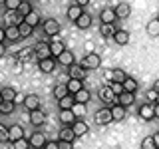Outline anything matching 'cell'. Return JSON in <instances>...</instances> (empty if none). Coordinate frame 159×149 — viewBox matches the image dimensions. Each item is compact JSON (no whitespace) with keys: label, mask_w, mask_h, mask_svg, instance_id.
Here are the masks:
<instances>
[{"label":"cell","mask_w":159,"mask_h":149,"mask_svg":"<svg viewBox=\"0 0 159 149\" xmlns=\"http://www.w3.org/2000/svg\"><path fill=\"white\" fill-rule=\"evenodd\" d=\"M24 22H26L28 26L36 28L38 24H40V14L36 12V10H32V12H30V14H26V16H24Z\"/></svg>","instance_id":"obj_33"},{"label":"cell","mask_w":159,"mask_h":149,"mask_svg":"<svg viewBox=\"0 0 159 149\" xmlns=\"http://www.w3.org/2000/svg\"><path fill=\"white\" fill-rule=\"evenodd\" d=\"M14 111V102H2L0 103V113L2 115H10Z\"/></svg>","instance_id":"obj_41"},{"label":"cell","mask_w":159,"mask_h":149,"mask_svg":"<svg viewBox=\"0 0 159 149\" xmlns=\"http://www.w3.org/2000/svg\"><path fill=\"white\" fill-rule=\"evenodd\" d=\"M2 102H16V89L14 88H2L0 89Z\"/></svg>","instance_id":"obj_29"},{"label":"cell","mask_w":159,"mask_h":149,"mask_svg":"<svg viewBox=\"0 0 159 149\" xmlns=\"http://www.w3.org/2000/svg\"><path fill=\"white\" fill-rule=\"evenodd\" d=\"M58 137H60V141H74V139H76V135H74V131H72L70 125H64L62 129H60Z\"/></svg>","instance_id":"obj_27"},{"label":"cell","mask_w":159,"mask_h":149,"mask_svg":"<svg viewBox=\"0 0 159 149\" xmlns=\"http://www.w3.org/2000/svg\"><path fill=\"white\" fill-rule=\"evenodd\" d=\"M82 14H84V8L78 6V4H72V6L68 8V20H70V22H76Z\"/></svg>","instance_id":"obj_25"},{"label":"cell","mask_w":159,"mask_h":149,"mask_svg":"<svg viewBox=\"0 0 159 149\" xmlns=\"http://www.w3.org/2000/svg\"><path fill=\"white\" fill-rule=\"evenodd\" d=\"M56 60H58L60 64H62V66H66V68H70L72 64H76V62H74L76 58H74V52H72V50H64V52L60 54Z\"/></svg>","instance_id":"obj_18"},{"label":"cell","mask_w":159,"mask_h":149,"mask_svg":"<svg viewBox=\"0 0 159 149\" xmlns=\"http://www.w3.org/2000/svg\"><path fill=\"white\" fill-rule=\"evenodd\" d=\"M113 12H116V18H129V14H131V6H129L127 2H119L116 8H113Z\"/></svg>","instance_id":"obj_16"},{"label":"cell","mask_w":159,"mask_h":149,"mask_svg":"<svg viewBox=\"0 0 159 149\" xmlns=\"http://www.w3.org/2000/svg\"><path fill=\"white\" fill-rule=\"evenodd\" d=\"M82 66L86 68V70H98L99 66H102V56H99V54H96V52L88 54V56L82 60Z\"/></svg>","instance_id":"obj_3"},{"label":"cell","mask_w":159,"mask_h":149,"mask_svg":"<svg viewBox=\"0 0 159 149\" xmlns=\"http://www.w3.org/2000/svg\"><path fill=\"white\" fill-rule=\"evenodd\" d=\"M99 99L106 102V103H113V102H116V96H113V92L109 89V86L99 88Z\"/></svg>","instance_id":"obj_21"},{"label":"cell","mask_w":159,"mask_h":149,"mask_svg":"<svg viewBox=\"0 0 159 149\" xmlns=\"http://www.w3.org/2000/svg\"><path fill=\"white\" fill-rule=\"evenodd\" d=\"M18 32H20V38H28V36H32L34 28H32V26H28V24L22 20V22L18 24Z\"/></svg>","instance_id":"obj_36"},{"label":"cell","mask_w":159,"mask_h":149,"mask_svg":"<svg viewBox=\"0 0 159 149\" xmlns=\"http://www.w3.org/2000/svg\"><path fill=\"white\" fill-rule=\"evenodd\" d=\"M6 40V34H4V28H0V42H4Z\"/></svg>","instance_id":"obj_51"},{"label":"cell","mask_w":159,"mask_h":149,"mask_svg":"<svg viewBox=\"0 0 159 149\" xmlns=\"http://www.w3.org/2000/svg\"><path fill=\"white\" fill-rule=\"evenodd\" d=\"M30 123H32V125H44V123H46V113L40 107L32 109V111H30Z\"/></svg>","instance_id":"obj_14"},{"label":"cell","mask_w":159,"mask_h":149,"mask_svg":"<svg viewBox=\"0 0 159 149\" xmlns=\"http://www.w3.org/2000/svg\"><path fill=\"white\" fill-rule=\"evenodd\" d=\"M64 50H66V46H64L62 40H54V42H50V54H52V58H58Z\"/></svg>","instance_id":"obj_22"},{"label":"cell","mask_w":159,"mask_h":149,"mask_svg":"<svg viewBox=\"0 0 159 149\" xmlns=\"http://www.w3.org/2000/svg\"><path fill=\"white\" fill-rule=\"evenodd\" d=\"M70 109H72V113H74V115H76V117H86V113H88V107H86V103H76V102H74V106L72 107H70Z\"/></svg>","instance_id":"obj_31"},{"label":"cell","mask_w":159,"mask_h":149,"mask_svg":"<svg viewBox=\"0 0 159 149\" xmlns=\"http://www.w3.org/2000/svg\"><path fill=\"white\" fill-rule=\"evenodd\" d=\"M28 141H30V147H34V149H42V147H44V143H46L48 139H46V135H44V133L36 131V133H32V135L28 137Z\"/></svg>","instance_id":"obj_10"},{"label":"cell","mask_w":159,"mask_h":149,"mask_svg":"<svg viewBox=\"0 0 159 149\" xmlns=\"http://www.w3.org/2000/svg\"><path fill=\"white\" fill-rule=\"evenodd\" d=\"M12 147L14 149H30V141L26 137H20V139H16V141L12 143Z\"/></svg>","instance_id":"obj_42"},{"label":"cell","mask_w":159,"mask_h":149,"mask_svg":"<svg viewBox=\"0 0 159 149\" xmlns=\"http://www.w3.org/2000/svg\"><path fill=\"white\" fill-rule=\"evenodd\" d=\"M89 97H92V96H89V92H88L86 88H82L80 92L74 93V102H76V103H88Z\"/></svg>","instance_id":"obj_30"},{"label":"cell","mask_w":159,"mask_h":149,"mask_svg":"<svg viewBox=\"0 0 159 149\" xmlns=\"http://www.w3.org/2000/svg\"><path fill=\"white\" fill-rule=\"evenodd\" d=\"M74 24H76V26H78L80 30H88L89 26H92V16H89L88 12H84V14H82V16H80V18L76 20V22H74Z\"/></svg>","instance_id":"obj_26"},{"label":"cell","mask_w":159,"mask_h":149,"mask_svg":"<svg viewBox=\"0 0 159 149\" xmlns=\"http://www.w3.org/2000/svg\"><path fill=\"white\" fill-rule=\"evenodd\" d=\"M113 42L117 44V46H127L129 40H131V36H129L127 30H116V34H113Z\"/></svg>","instance_id":"obj_13"},{"label":"cell","mask_w":159,"mask_h":149,"mask_svg":"<svg viewBox=\"0 0 159 149\" xmlns=\"http://www.w3.org/2000/svg\"><path fill=\"white\" fill-rule=\"evenodd\" d=\"M89 2H92V0H76V4H78V6H82V8H84V6H88Z\"/></svg>","instance_id":"obj_49"},{"label":"cell","mask_w":159,"mask_h":149,"mask_svg":"<svg viewBox=\"0 0 159 149\" xmlns=\"http://www.w3.org/2000/svg\"><path fill=\"white\" fill-rule=\"evenodd\" d=\"M111 111H109V107H102L96 111V123L98 125H107V123H111Z\"/></svg>","instance_id":"obj_5"},{"label":"cell","mask_w":159,"mask_h":149,"mask_svg":"<svg viewBox=\"0 0 159 149\" xmlns=\"http://www.w3.org/2000/svg\"><path fill=\"white\" fill-rule=\"evenodd\" d=\"M68 76L70 78H76V79H82L86 78V68L82 66V64H72V66L68 68Z\"/></svg>","instance_id":"obj_8"},{"label":"cell","mask_w":159,"mask_h":149,"mask_svg":"<svg viewBox=\"0 0 159 149\" xmlns=\"http://www.w3.org/2000/svg\"><path fill=\"white\" fill-rule=\"evenodd\" d=\"M70 127H72V131H74V135H76V137H82V135H86V133L89 131L88 123L84 121L82 117H76V121H74Z\"/></svg>","instance_id":"obj_4"},{"label":"cell","mask_w":159,"mask_h":149,"mask_svg":"<svg viewBox=\"0 0 159 149\" xmlns=\"http://www.w3.org/2000/svg\"><path fill=\"white\" fill-rule=\"evenodd\" d=\"M20 2H22V0H6V2H4V8L6 10H18Z\"/></svg>","instance_id":"obj_43"},{"label":"cell","mask_w":159,"mask_h":149,"mask_svg":"<svg viewBox=\"0 0 159 149\" xmlns=\"http://www.w3.org/2000/svg\"><path fill=\"white\" fill-rule=\"evenodd\" d=\"M42 149H60V147H58V141H46Z\"/></svg>","instance_id":"obj_48"},{"label":"cell","mask_w":159,"mask_h":149,"mask_svg":"<svg viewBox=\"0 0 159 149\" xmlns=\"http://www.w3.org/2000/svg\"><path fill=\"white\" fill-rule=\"evenodd\" d=\"M20 137H24L22 125H16V123H14L12 127H8V141H10V143H14V141H16V139H20Z\"/></svg>","instance_id":"obj_19"},{"label":"cell","mask_w":159,"mask_h":149,"mask_svg":"<svg viewBox=\"0 0 159 149\" xmlns=\"http://www.w3.org/2000/svg\"><path fill=\"white\" fill-rule=\"evenodd\" d=\"M117 103L127 109L129 106H133V103H135V93H133V92H121L117 96Z\"/></svg>","instance_id":"obj_7"},{"label":"cell","mask_w":159,"mask_h":149,"mask_svg":"<svg viewBox=\"0 0 159 149\" xmlns=\"http://www.w3.org/2000/svg\"><path fill=\"white\" fill-rule=\"evenodd\" d=\"M116 26L113 24H102V28H99V32H102V36L103 38H111L113 34H116Z\"/></svg>","instance_id":"obj_37"},{"label":"cell","mask_w":159,"mask_h":149,"mask_svg":"<svg viewBox=\"0 0 159 149\" xmlns=\"http://www.w3.org/2000/svg\"><path fill=\"white\" fill-rule=\"evenodd\" d=\"M4 34H6V40H10V42H16V40H20L18 26H6V28H4Z\"/></svg>","instance_id":"obj_32"},{"label":"cell","mask_w":159,"mask_h":149,"mask_svg":"<svg viewBox=\"0 0 159 149\" xmlns=\"http://www.w3.org/2000/svg\"><path fill=\"white\" fill-rule=\"evenodd\" d=\"M116 12H113V8H103L102 12H99V22L102 24H113L116 22Z\"/></svg>","instance_id":"obj_17"},{"label":"cell","mask_w":159,"mask_h":149,"mask_svg":"<svg viewBox=\"0 0 159 149\" xmlns=\"http://www.w3.org/2000/svg\"><path fill=\"white\" fill-rule=\"evenodd\" d=\"M60 121H62L64 125H72V123L76 121V115L72 113V109H60Z\"/></svg>","instance_id":"obj_24"},{"label":"cell","mask_w":159,"mask_h":149,"mask_svg":"<svg viewBox=\"0 0 159 149\" xmlns=\"http://www.w3.org/2000/svg\"><path fill=\"white\" fill-rule=\"evenodd\" d=\"M109 111H111V119H113V121H123V119H125L127 109L123 107V106H119V103H111Z\"/></svg>","instance_id":"obj_9"},{"label":"cell","mask_w":159,"mask_h":149,"mask_svg":"<svg viewBox=\"0 0 159 149\" xmlns=\"http://www.w3.org/2000/svg\"><path fill=\"white\" fill-rule=\"evenodd\" d=\"M147 99H149V103H157V99H159L157 92H153V89H149V92H147Z\"/></svg>","instance_id":"obj_46"},{"label":"cell","mask_w":159,"mask_h":149,"mask_svg":"<svg viewBox=\"0 0 159 149\" xmlns=\"http://www.w3.org/2000/svg\"><path fill=\"white\" fill-rule=\"evenodd\" d=\"M141 149H157V141L153 139V135L143 137V141H141Z\"/></svg>","instance_id":"obj_40"},{"label":"cell","mask_w":159,"mask_h":149,"mask_svg":"<svg viewBox=\"0 0 159 149\" xmlns=\"http://www.w3.org/2000/svg\"><path fill=\"white\" fill-rule=\"evenodd\" d=\"M68 88H66V84H56L54 86V97L56 99H62V97H66L68 96Z\"/></svg>","instance_id":"obj_34"},{"label":"cell","mask_w":159,"mask_h":149,"mask_svg":"<svg viewBox=\"0 0 159 149\" xmlns=\"http://www.w3.org/2000/svg\"><path fill=\"white\" fill-rule=\"evenodd\" d=\"M58 147L60 149H74L72 141H58Z\"/></svg>","instance_id":"obj_47"},{"label":"cell","mask_w":159,"mask_h":149,"mask_svg":"<svg viewBox=\"0 0 159 149\" xmlns=\"http://www.w3.org/2000/svg\"><path fill=\"white\" fill-rule=\"evenodd\" d=\"M0 103H2V96H0Z\"/></svg>","instance_id":"obj_53"},{"label":"cell","mask_w":159,"mask_h":149,"mask_svg":"<svg viewBox=\"0 0 159 149\" xmlns=\"http://www.w3.org/2000/svg\"><path fill=\"white\" fill-rule=\"evenodd\" d=\"M34 56L38 60H46V58L52 56V54H50V42H38L36 50H34Z\"/></svg>","instance_id":"obj_6"},{"label":"cell","mask_w":159,"mask_h":149,"mask_svg":"<svg viewBox=\"0 0 159 149\" xmlns=\"http://www.w3.org/2000/svg\"><path fill=\"white\" fill-rule=\"evenodd\" d=\"M22 20H24V18L18 14V10H6V16H4V22H6V26H18Z\"/></svg>","instance_id":"obj_12"},{"label":"cell","mask_w":159,"mask_h":149,"mask_svg":"<svg viewBox=\"0 0 159 149\" xmlns=\"http://www.w3.org/2000/svg\"><path fill=\"white\" fill-rule=\"evenodd\" d=\"M38 68H40V72H44V74H50V72H54L56 70V58H46V60H38Z\"/></svg>","instance_id":"obj_11"},{"label":"cell","mask_w":159,"mask_h":149,"mask_svg":"<svg viewBox=\"0 0 159 149\" xmlns=\"http://www.w3.org/2000/svg\"><path fill=\"white\" fill-rule=\"evenodd\" d=\"M4 2H6V0H0V4H4Z\"/></svg>","instance_id":"obj_52"},{"label":"cell","mask_w":159,"mask_h":149,"mask_svg":"<svg viewBox=\"0 0 159 149\" xmlns=\"http://www.w3.org/2000/svg\"><path fill=\"white\" fill-rule=\"evenodd\" d=\"M147 34H149L151 38H157V36H159V20H157V18H153L151 22L147 24Z\"/></svg>","instance_id":"obj_35"},{"label":"cell","mask_w":159,"mask_h":149,"mask_svg":"<svg viewBox=\"0 0 159 149\" xmlns=\"http://www.w3.org/2000/svg\"><path fill=\"white\" fill-rule=\"evenodd\" d=\"M42 28H44V34H46V36H58L62 26H60V22L56 18H48V20L42 22Z\"/></svg>","instance_id":"obj_2"},{"label":"cell","mask_w":159,"mask_h":149,"mask_svg":"<svg viewBox=\"0 0 159 149\" xmlns=\"http://www.w3.org/2000/svg\"><path fill=\"white\" fill-rule=\"evenodd\" d=\"M6 54V46H4V42H0V58Z\"/></svg>","instance_id":"obj_50"},{"label":"cell","mask_w":159,"mask_h":149,"mask_svg":"<svg viewBox=\"0 0 159 149\" xmlns=\"http://www.w3.org/2000/svg\"><path fill=\"white\" fill-rule=\"evenodd\" d=\"M109 89H111V92H113V96L117 97L119 93L123 92V86H121V84H113V82H111V86H109Z\"/></svg>","instance_id":"obj_45"},{"label":"cell","mask_w":159,"mask_h":149,"mask_svg":"<svg viewBox=\"0 0 159 149\" xmlns=\"http://www.w3.org/2000/svg\"><path fill=\"white\" fill-rule=\"evenodd\" d=\"M58 106H60V109H70V107L74 106V96H72V93H68L66 97L58 99Z\"/></svg>","instance_id":"obj_38"},{"label":"cell","mask_w":159,"mask_h":149,"mask_svg":"<svg viewBox=\"0 0 159 149\" xmlns=\"http://www.w3.org/2000/svg\"><path fill=\"white\" fill-rule=\"evenodd\" d=\"M106 76H107V79H111L113 84H123V79L127 78V74L123 72L121 68H113L111 72H107V74H106Z\"/></svg>","instance_id":"obj_15"},{"label":"cell","mask_w":159,"mask_h":149,"mask_svg":"<svg viewBox=\"0 0 159 149\" xmlns=\"http://www.w3.org/2000/svg\"><path fill=\"white\" fill-rule=\"evenodd\" d=\"M121 86H123V92H133V93H135V92H137V88H139V82H137L135 78L127 76L125 79H123Z\"/></svg>","instance_id":"obj_23"},{"label":"cell","mask_w":159,"mask_h":149,"mask_svg":"<svg viewBox=\"0 0 159 149\" xmlns=\"http://www.w3.org/2000/svg\"><path fill=\"white\" fill-rule=\"evenodd\" d=\"M137 113H139V117L143 119V121H153V119L157 117V106L155 103H141L137 109Z\"/></svg>","instance_id":"obj_1"},{"label":"cell","mask_w":159,"mask_h":149,"mask_svg":"<svg viewBox=\"0 0 159 149\" xmlns=\"http://www.w3.org/2000/svg\"><path fill=\"white\" fill-rule=\"evenodd\" d=\"M66 88H68V92L72 93H76V92H80V89L84 88V84H82V79H76V78H70L68 79V84H66Z\"/></svg>","instance_id":"obj_28"},{"label":"cell","mask_w":159,"mask_h":149,"mask_svg":"<svg viewBox=\"0 0 159 149\" xmlns=\"http://www.w3.org/2000/svg\"><path fill=\"white\" fill-rule=\"evenodd\" d=\"M32 4H30L28 2V0H22V2H20V6H18V14H20V16H26V14H30V12H32Z\"/></svg>","instance_id":"obj_39"},{"label":"cell","mask_w":159,"mask_h":149,"mask_svg":"<svg viewBox=\"0 0 159 149\" xmlns=\"http://www.w3.org/2000/svg\"><path fill=\"white\" fill-rule=\"evenodd\" d=\"M24 107H26L28 111H32V109H38V107H40V97L34 96V93H28V96L24 97Z\"/></svg>","instance_id":"obj_20"},{"label":"cell","mask_w":159,"mask_h":149,"mask_svg":"<svg viewBox=\"0 0 159 149\" xmlns=\"http://www.w3.org/2000/svg\"><path fill=\"white\" fill-rule=\"evenodd\" d=\"M0 143H8V127L0 123Z\"/></svg>","instance_id":"obj_44"}]
</instances>
